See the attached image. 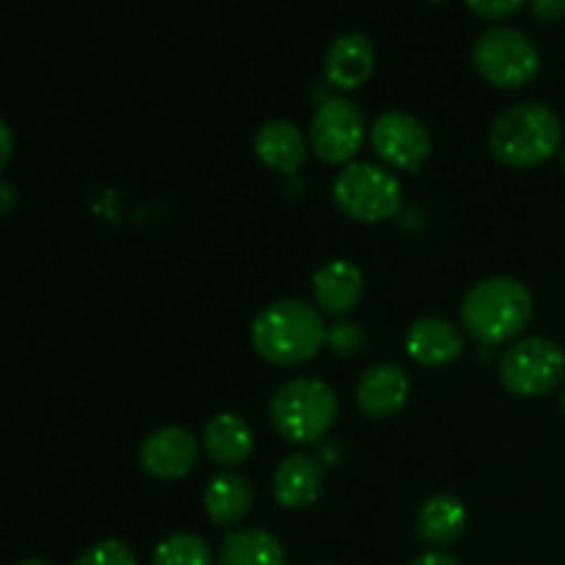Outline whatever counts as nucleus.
Returning <instances> with one entry per match:
<instances>
[{
	"label": "nucleus",
	"instance_id": "nucleus-1",
	"mask_svg": "<svg viewBox=\"0 0 565 565\" xmlns=\"http://www.w3.org/2000/svg\"><path fill=\"white\" fill-rule=\"evenodd\" d=\"M326 334L329 329L323 315L298 298L268 303L254 315L252 323L254 351L279 367L309 362L326 342Z\"/></svg>",
	"mask_w": 565,
	"mask_h": 565
},
{
	"label": "nucleus",
	"instance_id": "nucleus-2",
	"mask_svg": "<svg viewBox=\"0 0 565 565\" xmlns=\"http://www.w3.org/2000/svg\"><path fill=\"white\" fill-rule=\"evenodd\" d=\"M533 296L511 276H491L469 287L461 301V320L480 345H502L527 329Z\"/></svg>",
	"mask_w": 565,
	"mask_h": 565
},
{
	"label": "nucleus",
	"instance_id": "nucleus-3",
	"mask_svg": "<svg viewBox=\"0 0 565 565\" xmlns=\"http://www.w3.org/2000/svg\"><path fill=\"white\" fill-rule=\"evenodd\" d=\"M563 141V121L550 105L516 103L502 110L489 132V147L500 163L527 169L550 160Z\"/></svg>",
	"mask_w": 565,
	"mask_h": 565
},
{
	"label": "nucleus",
	"instance_id": "nucleus-4",
	"mask_svg": "<svg viewBox=\"0 0 565 565\" xmlns=\"http://www.w3.org/2000/svg\"><path fill=\"white\" fill-rule=\"evenodd\" d=\"M340 403L334 390L318 379H292L270 397V425L292 445L320 441L334 425Z\"/></svg>",
	"mask_w": 565,
	"mask_h": 565
},
{
	"label": "nucleus",
	"instance_id": "nucleus-5",
	"mask_svg": "<svg viewBox=\"0 0 565 565\" xmlns=\"http://www.w3.org/2000/svg\"><path fill=\"white\" fill-rule=\"evenodd\" d=\"M334 202L348 218L362 224H379L401 210L403 188L390 169L367 160H353L337 174Z\"/></svg>",
	"mask_w": 565,
	"mask_h": 565
},
{
	"label": "nucleus",
	"instance_id": "nucleus-6",
	"mask_svg": "<svg viewBox=\"0 0 565 565\" xmlns=\"http://www.w3.org/2000/svg\"><path fill=\"white\" fill-rule=\"evenodd\" d=\"M475 70L497 88H522L539 75L541 55L527 33L511 25H489L472 47Z\"/></svg>",
	"mask_w": 565,
	"mask_h": 565
},
{
	"label": "nucleus",
	"instance_id": "nucleus-7",
	"mask_svg": "<svg viewBox=\"0 0 565 565\" xmlns=\"http://www.w3.org/2000/svg\"><path fill=\"white\" fill-rule=\"evenodd\" d=\"M500 381L519 397H541L565 381V351L546 337H522L500 356Z\"/></svg>",
	"mask_w": 565,
	"mask_h": 565
},
{
	"label": "nucleus",
	"instance_id": "nucleus-8",
	"mask_svg": "<svg viewBox=\"0 0 565 565\" xmlns=\"http://www.w3.org/2000/svg\"><path fill=\"white\" fill-rule=\"evenodd\" d=\"M367 121L364 110L351 97L323 99L309 125V143L323 163H348L362 149Z\"/></svg>",
	"mask_w": 565,
	"mask_h": 565
},
{
	"label": "nucleus",
	"instance_id": "nucleus-9",
	"mask_svg": "<svg viewBox=\"0 0 565 565\" xmlns=\"http://www.w3.org/2000/svg\"><path fill=\"white\" fill-rule=\"evenodd\" d=\"M375 154L403 171H417L430 154V132L408 110H384L370 127Z\"/></svg>",
	"mask_w": 565,
	"mask_h": 565
},
{
	"label": "nucleus",
	"instance_id": "nucleus-10",
	"mask_svg": "<svg viewBox=\"0 0 565 565\" xmlns=\"http://www.w3.org/2000/svg\"><path fill=\"white\" fill-rule=\"evenodd\" d=\"M199 461V441L182 425H163L152 430L141 441L138 450V463L149 478L158 480H177L185 478Z\"/></svg>",
	"mask_w": 565,
	"mask_h": 565
},
{
	"label": "nucleus",
	"instance_id": "nucleus-11",
	"mask_svg": "<svg viewBox=\"0 0 565 565\" xmlns=\"http://www.w3.org/2000/svg\"><path fill=\"white\" fill-rule=\"evenodd\" d=\"M412 395V381L406 370L392 362H379L362 373L356 384V403L367 417H395Z\"/></svg>",
	"mask_w": 565,
	"mask_h": 565
},
{
	"label": "nucleus",
	"instance_id": "nucleus-12",
	"mask_svg": "<svg viewBox=\"0 0 565 565\" xmlns=\"http://www.w3.org/2000/svg\"><path fill=\"white\" fill-rule=\"evenodd\" d=\"M375 70V44L359 31H345L326 50V77L337 88H359Z\"/></svg>",
	"mask_w": 565,
	"mask_h": 565
},
{
	"label": "nucleus",
	"instance_id": "nucleus-13",
	"mask_svg": "<svg viewBox=\"0 0 565 565\" xmlns=\"http://www.w3.org/2000/svg\"><path fill=\"white\" fill-rule=\"evenodd\" d=\"M406 351L425 367H445L463 353V334L445 318H419L408 329Z\"/></svg>",
	"mask_w": 565,
	"mask_h": 565
},
{
	"label": "nucleus",
	"instance_id": "nucleus-14",
	"mask_svg": "<svg viewBox=\"0 0 565 565\" xmlns=\"http://www.w3.org/2000/svg\"><path fill=\"white\" fill-rule=\"evenodd\" d=\"M320 489H323V467L318 458L307 452H292L276 467L274 497L281 508H290V511L309 508L320 497Z\"/></svg>",
	"mask_w": 565,
	"mask_h": 565
},
{
	"label": "nucleus",
	"instance_id": "nucleus-15",
	"mask_svg": "<svg viewBox=\"0 0 565 565\" xmlns=\"http://www.w3.org/2000/svg\"><path fill=\"white\" fill-rule=\"evenodd\" d=\"M254 152L268 169L279 174H296L307 160V138L292 121L270 119L254 136Z\"/></svg>",
	"mask_w": 565,
	"mask_h": 565
},
{
	"label": "nucleus",
	"instance_id": "nucleus-16",
	"mask_svg": "<svg viewBox=\"0 0 565 565\" xmlns=\"http://www.w3.org/2000/svg\"><path fill=\"white\" fill-rule=\"evenodd\" d=\"M312 292L320 309L329 315H348L364 292V276L348 259H331L312 276Z\"/></svg>",
	"mask_w": 565,
	"mask_h": 565
},
{
	"label": "nucleus",
	"instance_id": "nucleus-17",
	"mask_svg": "<svg viewBox=\"0 0 565 565\" xmlns=\"http://www.w3.org/2000/svg\"><path fill=\"white\" fill-rule=\"evenodd\" d=\"M202 445L215 463H221V467H235V463H243L252 456L254 430L241 414H215L204 425Z\"/></svg>",
	"mask_w": 565,
	"mask_h": 565
},
{
	"label": "nucleus",
	"instance_id": "nucleus-18",
	"mask_svg": "<svg viewBox=\"0 0 565 565\" xmlns=\"http://www.w3.org/2000/svg\"><path fill=\"white\" fill-rule=\"evenodd\" d=\"M202 500L215 527H235L252 511V483L237 472H218L207 483Z\"/></svg>",
	"mask_w": 565,
	"mask_h": 565
},
{
	"label": "nucleus",
	"instance_id": "nucleus-19",
	"mask_svg": "<svg viewBox=\"0 0 565 565\" xmlns=\"http://www.w3.org/2000/svg\"><path fill=\"white\" fill-rule=\"evenodd\" d=\"M218 565H287V552L268 530L243 527L224 535Z\"/></svg>",
	"mask_w": 565,
	"mask_h": 565
},
{
	"label": "nucleus",
	"instance_id": "nucleus-20",
	"mask_svg": "<svg viewBox=\"0 0 565 565\" xmlns=\"http://www.w3.org/2000/svg\"><path fill=\"white\" fill-rule=\"evenodd\" d=\"M463 527H467V511L463 502L450 494H434L430 500L423 502L417 513V535L428 546H450L461 539Z\"/></svg>",
	"mask_w": 565,
	"mask_h": 565
},
{
	"label": "nucleus",
	"instance_id": "nucleus-21",
	"mask_svg": "<svg viewBox=\"0 0 565 565\" xmlns=\"http://www.w3.org/2000/svg\"><path fill=\"white\" fill-rule=\"evenodd\" d=\"M152 565H215V557L202 535L177 533L160 541Z\"/></svg>",
	"mask_w": 565,
	"mask_h": 565
},
{
	"label": "nucleus",
	"instance_id": "nucleus-22",
	"mask_svg": "<svg viewBox=\"0 0 565 565\" xmlns=\"http://www.w3.org/2000/svg\"><path fill=\"white\" fill-rule=\"evenodd\" d=\"M72 565H138V563H136V555H132V550L125 544V541L108 539L88 546L86 552H81L77 561Z\"/></svg>",
	"mask_w": 565,
	"mask_h": 565
},
{
	"label": "nucleus",
	"instance_id": "nucleus-23",
	"mask_svg": "<svg viewBox=\"0 0 565 565\" xmlns=\"http://www.w3.org/2000/svg\"><path fill=\"white\" fill-rule=\"evenodd\" d=\"M364 340H367V334H364L362 326L353 323V320H340V323L331 326L329 334H326V345H329L337 356H353V353L362 351Z\"/></svg>",
	"mask_w": 565,
	"mask_h": 565
},
{
	"label": "nucleus",
	"instance_id": "nucleus-24",
	"mask_svg": "<svg viewBox=\"0 0 565 565\" xmlns=\"http://www.w3.org/2000/svg\"><path fill=\"white\" fill-rule=\"evenodd\" d=\"M522 0H486V3H480V0H472V3L467 6L472 14L483 17V20H505V17L516 14V11H522Z\"/></svg>",
	"mask_w": 565,
	"mask_h": 565
},
{
	"label": "nucleus",
	"instance_id": "nucleus-25",
	"mask_svg": "<svg viewBox=\"0 0 565 565\" xmlns=\"http://www.w3.org/2000/svg\"><path fill=\"white\" fill-rule=\"evenodd\" d=\"M530 9L544 17V20H557V17L565 14V0H533Z\"/></svg>",
	"mask_w": 565,
	"mask_h": 565
},
{
	"label": "nucleus",
	"instance_id": "nucleus-26",
	"mask_svg": "<svg viewBox=\"0 0 565 565\" xmlns=\"http://www.w3.org/2000/svg\"><path fill=\"white\" fill-rule=\"evenodd\" d=\"M412 565H463V563L458 561V557L447 555V552H425V555H419Z\"/></svg>",
	"mask_w": 565,
	"mask_h": 565
},
{
	"label": "nucleus",
	"instance_id": "nucleus-27",
	"mask_svg": "<svg viewBox=\"0 0 565 565\" xmlns=\"http://www.w3.org/2000/svg\"><path fill=\"white\" fill-rule=\"evenodd\" d=\"M0 141H3V154H0V169H6L11 160V127L9 121H0Z\"/></svg>",
	"mask_w": 565,
	"mask_h": 565
},
{
	"label": "nucleus",
	"instance_id": "nucleus-28",
	"mask_svg": "<svg viewBox=\"0 0 565 565\" xmlns=\"http://www.w3.org/2000/svg\"><path fill=\"white\" fill-rule=\"evenodd\" d=\"M0 199H3V204H0V213L9 215L11 210H14V204H17V193H14V188H11L6 180L0 182Z\"/></svg>",
	"mask_w": 565,
	"mask_h": 565
},
{
	"label": "nucleus",
	"instance_id": "nucleus-29",
	"mask_svg": "<svg viewBox=\"0 0 565 565\" xmlns=\"http://www.w3.org/2000/svg\"><path fill=\"white\" fill-rule=\"evenodd\" d=\"M17 565H53V563H47L44 557H22Z\"/></svg>",
	"mask_w": 565,
	"mask_h": 565
},
{
	"label": "nucleus",
	"instance_id": "nucleus-30",
	"mask_svg": "<svg viewBox=\"0 0 565 565\" xmlns=\"http://www.w3.org/2000/svg\"><path fill=\"white\" fill-rule=\"evenodd\" d=\"M561 408H563V414H565V386H563V395H561Z\"/></svg>",
	"mask_w": 565,
	"mask_h": 565
},
{
	"label": "nucleus",
	"instance_id": "nucleus-31",
	"mask_svg": "<svg viewBox=\"0 0 565 565\" xmlns=\"http://www.w3.org/2000/svg\"><path fill=\"white\" fill-rule=\"evenodd\" d=\"M563 169H565V149H563Z\"/></svg>",
	"mask_w": 565,
	"mask_h": 565
},
{
	"label": "nucleus",
	"instance_id": "nucleus-32",
	"mask_svg": "<svg viewBox=\"0 0 565 565\" xmlns=\"http://www.w3.org/2000/svg\"><path fill=\"white\" fill-rule=\"evenodd\" d=\"M315 565H331V563H315Z\"/></svg>",
	"mask_w": 565,
	"mask_h": 565
}]
</instances>
